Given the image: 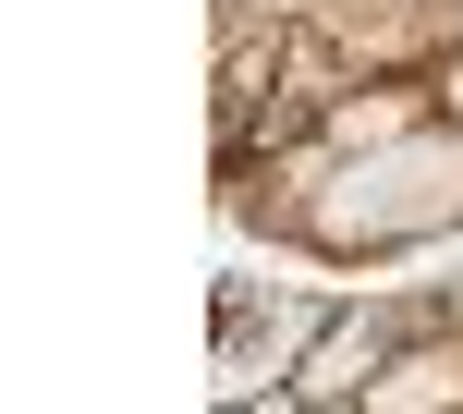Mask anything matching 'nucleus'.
I'll return each instance as SVG.
<instances>
[{
    "label": "nucleus",
    "mask_w": 463,
    "mask_h": 414,
    "mask_svg": "<svg viewBox=\"0 0 463 414\" xmlns=\"http://www.w3.org/2000/svg\"><path fill=\"white\" fill-rule=\"evenodd\" d=\"M220 220L269 231V256H305L342 280L463 244V98L439 122H415L402 146H366V159H317L305 135L244 146V159H220Z\"/></svg>",
    "instance_id": "obj_1"
},
{
    "label": "nucleus",
    "mask_w": 463,
    "mask_h": 414,
    "mask_svg": "<svg viewBox=\"0 0 463 414\" xmlns=\"http://www.w3.org/2000/svg\"><path fill=\"white\" fill-rule=\"evenodd\" d=\"M439 317V293H402V280H366V293H342V317L317 329V353L293 366V390L305 402H366L378 390V366H391L415 329Z\"/></svg>",
    "instance_id": "obj_2"
},
{
    "label": "nucleus",
    "mask_w": 463,
    "mask_h": 414,
    "mask_svg": "<svg viewBox=\"0 0 463 414\" xmlns=\"http://www.w3.org/2000/svg\"><path fill=\"white\" fill-rule=\"evenodd\" d=\"M354 73H463V0H305Z\"/></svg>",
    "instance_id": "obj_3"
},
{
    "label": "nucleus",
    "mask_w": 463,
    "mask_h": 414,
    "mask_svg": "<svg viewBox=\"0 0 463 414\" xmlns=\"http://www.w3.org/2000/svg\"><path fill=\"white\" fill-rule=\"evenodd\" d=\"M293 414H366V402H293Z\"/></svg>",
    "instance_id": "obj_4"
}]
</instances>
